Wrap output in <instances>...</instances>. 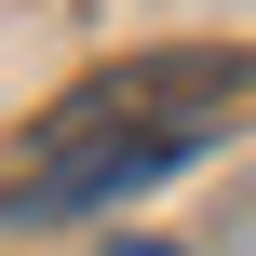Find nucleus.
<instances>
[{"instance_id": "nucleus-1", "label": "nucleus", "mask_w": 256, "mask_h": 256, "mask_svg": "<svg viewBox=\"0 0 256 256\" xmlns=\"http://www.w3.org/2000/svg\"><path fill=\"white\" fill-rule=\"evenodd\" d=\"M122 256H176V243H122Z\"/></svg>"}]
</instances>
